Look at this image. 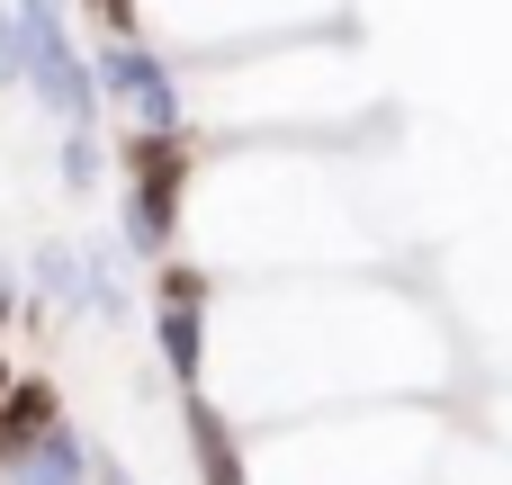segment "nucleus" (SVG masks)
<instances>
[{
    "label": "nucleus",
    "instance_id": "obj_1",
    "mask_svg": "<svg viewBox=\"0 0 512 485\" xmlns=\"http://www.w3.org/2000/svg\"><path fill=\"white\" fill-rule=\"evenodd\" d=\"M126 171H135L126 234H135V252H162V243H171V207H180V189H189L180 135H135V144H126Z\"/></svg>",
    "mask_w": 512,
    "mask_h": 485
},
{
    "label": "nucleus",
    "instance_id": "obj_2",
    "mask_svg": "<svg viewBox=\"0 0 512 485\" xmlns=\"http://www.w3.org/2000/svg\"><path fill=\"white\" fill-rule=\"evenodd\" d=\"M18 54H27V72H36V90L81 126L90 117V72H81V54H72V36H63V18H54V0H18Z\"/></svg>",
    "mask_w": 512,
    "mask_h": 485
},
{
    "label": "nucleus",
    "instance_id": "obj_3",
    "mask_svg": "<svg viewBox=\"0 0 512 485\" xmlns=\"http://www.w3.org/2000/svg\"><path fill=\"white\" fill-rule=\"evenodd\" d=\"M99 81L144 117V135H180V90H171V72L153 63V54H135V45H108V63H99Z\"/></svg>",
    "mask_w": 512,
    "mask_h": 485
},
{
    "label": "nucleus",
    "instance_id": "obj_4",
    "mask_svg": "<svg viewBox=\"0 0 512 485\" xmlns=\"http://www.w3.org/2000/svg\"><path fill=\"white\" fill-rule=\"evenodd\" d=\"M54 432V387L45 378H18V387H0V477L36 450Z\"/></svg>",
    "mask_w": 512,
    "mask_h": 485
},
{
    "label": "nucleus",
    "instance_id": "obj_5",
    "mask_svg": "<svg viewBox=\"0 0 512 485\" xmlns=\"http://www.w3.org/2000/svg\"><path fill=\"white\" fill-rule=\"evenodd\" d=\"M189 414V450H198V485H252L243 477V441H234V423L207 405V396H189L180 405Z\"/></svg>",
    "mask_w": 512,
    "mask_h": 485
},
{
    "label": "nucleus",
    "instance_id": "obj_6",
    "mask_svg": "<svg viewBox=\"0 0 512 485\" xmlns=\"http://www.w3.org/2000/svg\"><path fill=\"white\" fill-rule=\"evenodd\" d=\"M0 485H90V450H81V441L54 423V432H45V441H36V450H27V459H18Z\"/></svg>",
    "mask_w": 512,
    "mask_h": 485
},
{
    "label": "nucleus",
    "instance_id": "obj_7",
    "mask_svg": "<svg viewBox=\"0 0 512 485\" xmlns=\"http://www.w3.org/2000/svg\"><path fill=\"white\" fill-rule=\"evenodd\" d=\"M153 333H162V360H171V378H180V387H198V360H207V315H198V306H171V297H162Z\"/></svg>",
    "mask_w": 512,
    "mask_h": 485
},
{
    "label": "nucleus",
    "instance_id": "obj_8",
    "mask_svg": "<svg viewBox=\"0 0 512 485\" xmlns=\"http://www.w3.org/2000/svg\"><path fill=\"white\" fill-rule=\"evenodd\" d=\"M90 9H99V18H108V36H117V45H126V36H135V0H90Z\"/></svg>",
    "mask_w": 512,
    "mask_h": 485
},
{
    "label": "nucleus",
    "instance_id": "obj_9",
    "mask_svg": "<svg viewBox=\"0 0 512 485\" xmlns=\"http://www.w3.org/2000/svg\"><path fill=\"white\" fill-rule=\"evenodd\" d=\"M0 72H18V18H0Z\"/></svg>",
    "mask_w": 512,
    "mask_h": 485
},
{
    "label": "nucleus",
    "instance_id": "obj_10",
    "mask_svg": "<svg viewBox=\"0 0 512 485\" xmlns=\"http://www.w3.org/2000/svg\"><path fill=\"white\" fill-rule=\"evenodd\" d=\"M90 477H99V485H135V477H126V468H99V459H90Z\"/></svg>",
    "mask_w": 512,
    "mask_h": 485
},
{
    "label": "nucleus",
    "instance_id": "obj_11",
    "mask_svg": "<svg viewBox=\"0 0 512 485\" xmlns=\"http://www.w3.org/2000/svg\"><path fill=\"white\" fill-rule=\"evenodd\" d=\"M0 324H9V288H0Z\"/></svg>",
    "mask_w": 512,
    "mask_h": 485
},
{
    "label": "nucleus",
    "instance_id": "obj_12",
    "mask_svg": "<svg viewBox=\"0 0 512 485\" xmlns=\"http://www.w3.org/2000/svg\"><path fill=\"white\" fill-rule=\"evenodd\" d=\"M0 387H9V369H0Z\"/></svg>",
    "mask_w": 512,
    "mask_h": 485
}]
</instances>
